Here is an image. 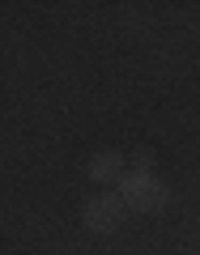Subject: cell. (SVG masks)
<instances>
[{
  "mask_svg": "<svg viewBox=\"0 0 200 255\" xmlns=\"http://www.w3.org/2000/svg\"><path fill=\"white\" fill-rule=\"evenodd\" d=\"M124 204H132V209H158V204H166V191L154 183L149 170H132L124 179Z\"/></svg>",
  "mask_w": 200,
  "mask_h": 255,
  "instance_id": "6da1fadb",
  "label": "cell"
},
{
  "mask_svg": "<svg viewBox=\"0 0 200 255\" xmlns=\"http://www.w3.org/2000/svg\"><path fill=\"white\" fill-rule=\"evenodd\" d=\"M119 166H124V162H119L115 153H102V157H94V162H90V174L98 183H107V179H115V174H119Z\"/></svg>",
  "mask_w": 200,
  "mask_h": 255,
  "instance_id": "3957f363",
  "label": "cell"
},
{
  "mask_svg": "<svg viewBox=\"0 0 200 255\" xmlns=\"http://www.w3.org/2000/svg\"><path fill=\"white\" fill-rule=\"evenodd\" d=\"M119 204L124 200H115V196H98V200L85 204V221H90L94 230H111L119 221Z\"/></svg>",
  "mask_w": 200,
  "mask_h": 255,
  "instance_id": "7a4b0ae2",
  "label": "cell"
}]
</instances>
